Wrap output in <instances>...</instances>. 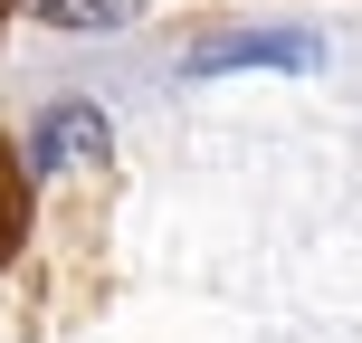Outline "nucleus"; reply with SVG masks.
<instances>
[{"label":"nucleus","mask_w":362,"mask_h":343,"mask_svg":"<svg viewBox=\"0 0 362 343\" xmlns=\"http://www.w3.org/2000/svg\"><path fill=\"white\" fill-rule=\"evenodd\" d=\"M95 153H105V124H95L86 105H67V115L38 124V163H95Z\"/></svg>","instance_id":"f257e3e1"},{"label":"nucleus","mask_w":362,"mask_h":343,"mask_svg":"<svg viewBox=\"0 0 362 343\" xmlns=\"http://www.w3.org/2000/svg\"><path fill=\"white\" fill-rule=\"evenodd\" d=\"M305 38H219V48H200L191 67H305Z\"/></svg>","instance_id":"f03ea898"},{"label":"nucleus","mask_w":362,"mask_h":343,"mask_svg":"<svg viewBox=\"0 0 362 343\" xmlns=\"http://www.w3.org/2000/svg\"><path fill=\"white\" fill-rule=\"evenodd\" d=\"M29 238V172H19V153L0 144V257Z\"/></svg>","instance_id":"7ed1b4c3"},{"label":"nucleus","mask_w":362,"mask_h":343,"mask_svg":"<svg viewBox=\"0 0 362 343\" xmlns=\"http://www.w3.org/2000/svg\"><path fill=\"white\" fill-rule=\"evenodd\" d=\"M38 10L57 29H115V19H134V0H38Z\"/></svg>","instance_id":"20e7f679"},{"label":"nucleus","mask_w":362,"mask_h":343,"mask_svg":"<svg viewBox=\"0 0 362 343\" xmlns=\"http://www.w3.org/2000/svg\"><path fill=\"white\" fill-rule=\"evenodd\" d=\"M0 19H10V0H0Z\"/></svg>","instance_id":"39448f33"}]
</instances>
